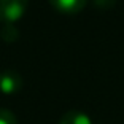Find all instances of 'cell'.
I'll use <instances>...</instances> for the list:
<instances>
[{
	"label": "cell",
	"instance_id": "52a82bcc",
	"mask_svg": "<svg viewBox=\"0 0 124 124\" xmlns=\"http://www.w3.org/2000/svg\"><path fill=\"white\" fill-rule=\"evenodd\" d=\"M115 2H116V0H94V3L97 5V7H100V8H110V7H113Z\"/></svg>",
	"mask_w": 124,
	"mask_h": 124
},
{
	"label": "cell",
	"instance_id": "277c9868",
	"mask_svg": "<svg viewBox=\"0 0 124 124\" xmlns=\"http://www.w3.org/2000/svg\"><path fill=\"white\" fill-rule=\"evenodd\" d=\"M59 124H92L91 118L80 110H70L61 118Z\"/></svg>",
	"mask_w": 124,
	"mask_h": 124
},
{
	"label": "cell",
	"instance_id": "5b68a950",
	"mask_svg": "<svg viewBox=\"0 0 124 124\" xmlns=\"http://www.w3.org/2000/svg\"><path fill=\"white\" fill-rule=\"evenodd\" d=\"M0 37H2V40L7 41V43H15L16 40L19 38V30L15 24H3V27L0 29Z\"/></svg>",
	"mask_w": 124,
	"mask_h": 124
},
{
	"label": "cell",
	"instance_id": "7a4b0ae2",
	"mask_svg": "<svg viewBox=\"0 0 124 124\" xmlns=\"http://www.w3.org/2000/svg\"><path fill=\"white\" fill-rule=\"evenodd\" d=\"M22 84H24V80L16 70L8 69L0 73V91L3 94H16L22 89Z\"/></svg>",
	"mask_w": 124,
	"mask_h": 124
},
{
	"label": "cell",
	"instance_id": "8992f818",
	"mask_svg": "<svg viewBox=\"0 0 124 124\" xmlns=\"http://www.w3.org/2000/svg\"><path fill=\"white\" fill-rule=\"evenodd\" d=\"M0 124H18L15 113L7 108H0Z\"/></svg>",
	"mask_w": 124,
	"mask_h": 124
},
{
	"label": "cell",
	"instance_id": "6da1fadb",
	"mask_svg": "<svg viewBox=\"0 0 124 124\" xmlns=\"http://www.w3.org/2000/svg\"><path fill=\"white\" fill-rule=\"evenodd\" d=\"M29 0H0V21L15 24L26 13Z\"/></svg>",
	"mask_w": 124,
	"mask_h": 124
},
{
	"label": "cell",
	"instance_id": "3957f363",
	"mask_svg": "<svg viewBox=\"0 0 124 124\" xmlns=\"http://www.w3.org/2000/svg\"><path fill=\"white\" fill-rule=\"evenodd\" d=\"M53 8L64 15H77L86 7L88 0H49Z\"/></svg>",
	"mask_w": 124,
	"mask_h": 124
}]
</instances>
